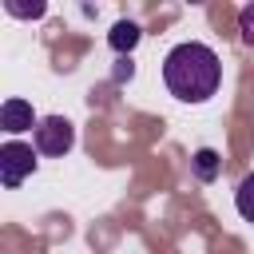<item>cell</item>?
Segmentation results:
<instances>
[{"mask_svg":"<svg viewBox=\"0 0 254 254\" xmlns=\"http://www.w3.org/2000/svg\"><path fill=\"white\" fill-rule=\"evenodd\" d=\"M234 210H238L246 222H254V171L238 183V190H234Z\"/></svg>","mask_w":254,"mask_h":254,"instance_id":"52a82bcc","label":"cell"},{"mask_svg":"<svg viewBox=\"0 0 254 254\" xmlns=\"http://www.w3.org/2000/svg\"><path fill=\"white\" fill-rule=\"evenodd\" d=\"M32 135H36V151H40V155H52V159L67 155L71 143H75V127H71L64 115H48V119H40V127H36Z\"/></svg>","mask_w":254,"mask_h":254,"instance_id":"3957f363","label":"cell"},{"mask_svg":"<svg viewBox=\"0 0 254 254\" xmlns=\"http://www.w3.org/2000/svg\"><path fill=\"white\" fill-rule=\"evenodd\" d=\"M190 171H194V179H198V183H214V179H218V171H222V159H218V151H210V147L194 151V159H190Z\"/></svg>","mask_w":254,"mask_h":254,"instance_id":"5b68a950","label":"cell"},{"mask_svg":"<svg viewBox=\"0 0 254 254\" xmlns=\"http://www.w3.org/2000/svg\"><path fill=\"white\" fill-rule=\"evenodd\" d=\"M131 71H135V67H131V60H123V64L115 67V79H131Z\"/></svg>","mask_w":254,"mask_h":254,"instance_id":"30bf717a","label":"cell"},{"mask_svg":"<svg viewBox=\"0 0 254 254\" xmlns=\"http://www.w3.org/2000/svg\"><path fill=\"white\" fill-rule=\"evenodd\" d=\"M0 127H4L8 135H24V131H36L40 119H36V111H32L28 99H4V107H0Z\"/></svg>","mask_w":254,"mask_h":254,"instance_id":"277c9868","label":"cell"},{"mask_svg":"<svg viewBox=\"0 0 254 254\" xmlns=\"http://www.w3.org/2000/svg\"><path fill=\"white\" fill-rule=\"evenodd\" d=\"M40 151L32 147V143H20V139H8L4 147H0V183L8 187V190H16L32 171H36V159Z\"/></svg>","mask_w":254,"mask_h":254,"instance_id":"7a4b0ae2","label":"cell"},{"mask_svg":"<svg viewBox=\"0 0 254 254\" xmlns=\"http://www.w3.org/2000/svg\"><path fill=\"white\" fill-rule=\"evenodd\" d=\"M4 8H8V12H12V16H44V12H48V8H44V4H36V8H28V4H16V0H8V4H4Z\"/></svg>","mask_w":254,"mask_h":254,"instance_id":"9c48e42d","label":"cell"},{"mask_svg":"<svg viewBox=\"0 0 254 254\" xmlns=\"http://www.w3.org/2000/svg\"><path fill=\"white\" fill-rule=\"evenodd\" d=\"M238 32H242V40L254 48V4H246V8L238 12Z\"/></svg>","mask_w":254,"mask_h":254,"instance_id":"ba28073f","label":"cell"},{"mask_svg":"<svg viewBox=\"0 0 254 254\" xmlns=\"http://www.w3.org/2000/svg\"><path fill=\"white\" fill-rule=\"evenodd\" d=\"M163 83L183 103H206L222 83V60L214 48H206L198 40L175 44L163 60Z\"/></svg>","mask_w":254,"mask_h":254,"instance_id":"6da1fadb","label":"cell"},{"mask_svg":"<svg viewBox=\"0 0 254 254\" xmlns=\"http://www.w3.org/2000/svg\"><path fill=\"white\" fill-rule=\"evenodd\" d=\"M139 36H143V32H139V24H135V20H119V24L111 28L107 44H111V48H115L119 56H127V52H131V48L139 44Z\"/></svg>","mask_w":254,"mask_h":254,"instance_id":"8992f818","label":"cell"}]
</instances>
